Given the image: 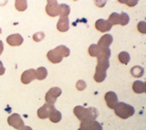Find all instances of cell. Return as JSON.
<instances>
[{"label": "cell", "mask_w": 146, "mask_h": 130, "mask_svg": "<svg viewBox=\"0 0 146 130\" xmlns=\"http://www.w3.org/2000/svg\"><path fill=\"white\" fill-rule=\"evenodd\" d=\"M114 113L121 119H128L135 114V108L126 103H117L114 107Z\"/></svg>", "instance_id": "1"}, {"label": "cell", "mask_w": 146, "mask_h": 130, "mask_svg": "<svg viewBox=\"0 0 146 130\" xmlns=\"http://www.w3.org/2000/svg\"><path fill=\"white\" fill-rule=\"evenodd\" d=\"M60 94H62V89L60 88H58V87L51 88L47 92V94H46V101H47V104L54 105L55 103H56L57 98H58Z\"/></svg>", "instance_id": "2"}, {"label": "cell", "mask_w": 146, "mask_h": 130, "mask_svg": "<svg viewBox=\"0 0 146 130\" xmlns=\"http://www.w3.org/2000/svg\"><path fill=\"white\" fill-rule=\"evenodd\" d=\"M7 124L11 127L15 128V129H21L22 127L25 126V123L22 121L21 116L19 115L18 113H13L7 117Z\"/></svg>", "instance_id": "3"}, {"label": "cell", "mask_w": 146, "mask_h": 130, "mask_svg": "<svg viewBox=\"0 0 146 130\" xmlns=\"http://www.w3.org/2000/svg\"><path fill=\"white\" fill-rule=\"evenodd\" d=\"M55 109L54 105H50V104H44V106H41L38 111H37V115L41 119H48L49 115L51 114V112Z\"/></svg>", "instance_id": "4"}, {"label": "cell", "mask_w": 146, "mask_h": 130, "mask_svg": "<svg viewBox=\"0 0 146 130\" xmlns=\"http://www.w3.org/2000/svg\"><path fill=\"white\" fill-rule=\"evenodd\" d=\"M105 101H106V103H107V106H108L110 109H114V107H115L117 104L119 103L117 94L114 93L113 91H109V92H107V93L105 94Z\"/></svg>", "instance_id": "5"}, {"label": "cell", "mask_w": 146, "mask_h": 130, "mask_svg": "<svg viewBox=\"0 0 146 130\" xmlns=\"http://www.w3.org/2000/svg\"><path fill=\"white\" fill-rule=\"evenodd\" d=\"M46 12L51 17L58 16V3L56 1H48L47 7H46Z\"/></svg>", "instance_id": "6"}, {"label": "cell", "mask_w": 146, "mask_h": 130, "mask_svg": "<svg viewBox=\"0 0 146 130\" xmlns=\"http://www.w3.org/2000/svg\"><path fill=\"white\" fill-rule=\"evenodd\" d=\"M95 28L100 32H108L111 30L112 25L110 23L108 20H104V19H99L95 22Z\"/></svg>", "instance_id": "7"}, {"label": "cell", "mask_w": 146, "mask_h": 130, "mask_svg": "<svg viewBox=\"0 0 146 130\" xmlns=\"http://www.w3.org/2000/svg\"><path fill=\"white\" fill-rule=\"evenodd\" d=\"M113 37L110 34H106V35H103L99 40L98 43V47H100L101 49H109V46L112 43Z\"/></svg>", "instance_id": "8"}, {"label": "cell", "mask_w": 146, "mask_h": 130, "mask_svg": "<svg viewBox=\"0 0 146 130\" xmlns=\"http://www.w3.org/2000/svg\"><path fill=\"white\" fill-rule=\"evenodd\" d=\"M7 42L12 47H16V46H20L23 42V38L20 34H12L7 37Z\"/></svg>", "instance_id": "9"}, {"label": "cell", "mask_w": 146, "mask_h": 130, "mask_svg": "<svg viewBox=\"0 0 146 130\" xmlns=\"http://www.w3.org/2000/svg\"><path fill=\"white\" fill-rule=\"evenodd\" d=\"M34 80H35V70H33V69L26 70V71L21 74V83L25 84V85L30 84Z\"/></svg>", "instance_id": "10"}, {"label": "cell", "mask_w": 146, "mask_h": 130, "mask_svg": "<svg viewBox=\"0 0 146 130\" xmlns=\"http://www.w3.org/2000/svg\"><path fill=\"white\" fill-rule=\"evenodd\" d=\"M107 76V70L103 68H100V67H96L95 69V73H94V80L96 83H102L105 80Z\"/></svg>", "instance_id": "11"}, {"label": "cell", "mask_w": 146, "mask_h": 130, "mask_svg": "<svg viewBox=\"0 0 146 130\" xmlns=\"http://www.w3.org/2000/svg\"><path fill=\"white\" fill-rule=\"evenodd\" d=\"M56 28L59 32H67L69 30V18L68 17H60L56 25Z\"/></svg>", "instance_id": "12"}, {"label": "cell", "mask_w": 146, "mask_h": 130, "mask_svg": "<svg viewBox=\"0 0 146 130\" xmlns=\"http://www.w3.org/2000/svg\"><path fill=\"white\" fill-rule=\"evenodd\" d=\"M47 57L52 64H58V62H60L62 60V57L54 50V49H53V50H50L48 52Z\"/></svg>", "instance_id": "13"}, {"label": "cell", "mask_w": 146, "mask_h": 130, "mask_svg": "<svg viewBox=\"0 0 146 130\" xmlns=\"http://www.w3.org/2000/svg\"><path fill=\"white\" fill-rule=\"evenodd\" d=\"M132 90L135 91V93L141 94L145 93L146 91V84L141 80H135V83L132 84Z\"/></svg>", "instance_id": "14"}, {"label": "cell", "mask_w": 146, "mask_h": 130, "mask_svg": "<svg viewBox=\"0 0 146 130\" xmlns=\"http://www.w3.org/2000/svg\"><path fill=\"white\" fill-rule=\"evenodd\" d=\"M86 111H87V108H85L83 106H76L75 108L73 109V112L76 116L77 119H80V121H84L85 117H86Z\"/></svg>", "instance_id": "15"}, {"label": "cell", "mask_w": 146, "mask_h": 130, "mask_svg": "<svg viewBox=\"0 0 146 130\" xmlns=\"http://www.w3.org/2000/svg\"><path fill=\"white\" fill-rule=\"evenodd\" d=\"M98 109L94 108V107H90V108H87V111H86V117L85 119H89V121H95L96 117H98Z\"/></svg>", "instance_id": "16"}, {"label": "cell", "mask_w": 146, "mask_h": 130, "mask_svg": "<svg viewBox=\"0 0 146 130\" xmlns=\"http://www.w3.org/2000/svg\"><path fill=\"white\" fill-rule=\"evenodd\" d=\"M48 75V71L47 69L44 68V67H40L37 70H35V78H37L38 80H44Z\"/></svg>", "instance_id": "17"}, {"label": "cell", "mask_w": 146, "mask_h": 130, "mask_svg": "<svg viewBox=\"0 0 146 130\" xmlns=\"http://www.w3.org/2000/svg\"><path fill=\"white\" fill-rule=\"evenodd\" d=\"M70 14V7L67 4H58V15L60 17H68Z\"/></svg>", "instance_id": "18"}, {"label": "cell", "mask_w": 146, "mask_h": 130, "mask_svg": "<svg viewBox=\"0 0 146 130\" xmlns=\"http://www.w3.org/2000/svg\"><path fill=\"white\" fill-rule=\"evenodd\" d=\"M57 53H58L62 58L64 57H68L70 55V50L69 48H67L66 46H58V47H56L54 49Z\"/></svg>", "instance_id": "19"}, {"label": "cell", "mask_w": 146, "mask_h": 130, "mask_svg": "<svg viewBox=\"0 0 146 130\" xmlns=\"http://www.w3.org/2000/svg\"><path fill=\"white\" fill-rule=\"evenodd\" d=\"M49 119L52 123H58L62 119V113L57 110V109H54L53 111L51 112V114L49 115Z\"/></svg>", "instance_id": "20"}, {"label": "cell", "mask_w": 146, "mask_h": 130, "mask_svg": "<svg viewBox=\"0 0 146 130\" xmlns=\"http://www.w3.org/2000/svg\"><path fill=\"white\" fill-rule=\"evenodd\" d=\"M109 58L98 57V65H96V67H100V68L107 70V69H109Z\"/></svg>", "instance_id": "21"}, {"label": "cell", "mask_w": 146, "mask_h": 130, "mask_svg": "<svg viewBox=\"0 0 146 130\" xmlns=\"http://www.w3.org/2000/svg\"><path fill=\"white\" fill-rule=\"evenodd\" d=\"M130 73L133 77H141V76L144 74V69L140 66H135L132 67L131 70H130Z\"/></svg>", "instance_id": "22"}, {"label": "cell", "mask_w": 146, "mask_h": 130, "mask_svg": "<svg viewBox=\"0 0 146 130\" xmlns=\"http://www.w3.org/2000/svg\"><path fill=\"white\" fill-rule=\"evenodd\" d=\"M119 60H120L122 64H124V65H127L128 62H130V55L128 52H121L120 54H119Z\"/></svg>", "instance_id": "23"}, {"label": "cell", "mask_w": 146, "mask_h": 130, "mask_svg": "<svg viewBox=\"0 0 146 130\" xmlns=\"http://www.w3.org/2000/svg\"><path fill=\"white\" fill-rule=\"evenodd\" d=\"M88 52H89V55L92 56V57H98L100 53V48L98 47V44H91L89 47Z\"/></svg>", "instance_id": "24"}, {"label": "cell", "mask_w": 146, "mask_h": 130, "mask_svg": "<svg viewBox=\"0 0 146 130\" xmlns=\"http://www.w3.org/2000/svg\"><path fill=\"white\" fill-rule=\"evenodd\" d=\"M15 7H16V10H18L19 12H23L27 10L28 3H27V1L19 0V1H16V2H15Z\"/></svg>", "instance_id": "25"}, {"label": "cell", "mask_w": 146, "mask_h": 130, "mask_svg": "<svg viewBox=\"0 0 146 130\" xmlns=\"http://www.w3.org/2000/svg\"><path fill=\"white\" fill-rule=\"evenodd\" d=\"M108 21H109L112 25L120 23V14H117V13H112V14L109 16Z\"/></svg>", "instance_id": "26"}, {"label": "cell", "mask_w": 146, "mask_h": 130, "mask_svg": "<svg viewBox=\"0 0 146 130\" xmlns=\"http://www.w3.org/2000/svg\"><path fill=\"white\" fill-rule=\"evenodd\" d=\"M129 22V16L127 13H121L120 14V25H126Z\"/></svg>", "instance_id": "27"}, {"label": "cell", "mask_w": 146, "mask_h": 130, "mask_svg": "<svg viewBox=\"0 0 146 130\" xmlns=\"http://www.w3.org/2000/svg\"><path fill=\"white\" fill-rule=\"evenodd\" d=\"M89 130H103V128L98 121H91L90 126H89Z\"/></svg>", "instance_id": "28"}, {"label": "cell", "mask_w": 146, "mask_h": 130, "mask_svg": "<svg viewBox=\"0 0 146 130\" xmlns=\"http://www.w3.org/2000/svg\"><path fill=\"white\" fill-rule=\"evenodd\" d=\"M138 30H139L140 33L145 34L146 33V22L145 21H140L139 23H138Z\"/></svg>", "instance_id": "29"}, {"label": "cell", "mask_w": 146, "mask_h": 130, "mask_svg": "<svg viewBox=\"0 0 146 130\" xmlns=\"http://www.w3.org/2000/svg\"><path fill=\"white\" fill-rule=\"evenodd\" d=\"M44 38V32H38L36 33L35 35H33V39L35 40V41H41V40Z\"/></svg>", "instance_id": "30"}, {"label": "cell", "mask_w": 146, "mask_h": 130, "mask_svg": "<svg viewBox=\"0 0 146 130\" xmlns=\"http://www.w3.org/2000/svg\"><path fill=\"white\" fill-rule=\"evenodd\" d=\"M76 88H77V90H84L85 88H86V83H85L84 80H78L76 84Z\"/></svg>", "instance_id": "31"}, {"label": "cell", "mask_w": 146, "mask_h": 130, "mask_svg": "<svg viewBox=\"0 0 146 130\" xmlns=\"http://www.w3.org/2000/svg\"><path fill=\"white\" fill-rule=\"evenodd\" d=\"M121 3H125L127 4V5H129V7H133V5H135V4H138V1L137 0H129V1H125V0H120Z\"/></svg>", "instance_id": "32"}, {"label": "cell", "mask_w": 146, "mask_h": 130, "mask_svg": "<svg viewBox=\"0 0 146 130\" xmlns=\"http://www.w3.org/2000/svg\"><path fill=\"white\" fill-rule=\"evenodd\" d=\"M5 72V68L3 67V64L0 62V75H3Z\"/></svg>", "instance_id": "33"}, {"label": "cell", "mask_w": 146, "mask_h": 130, "mask_svg": "<svg viewBox=\"0 0 146 130\" xmlns=\"http://www.w3.org/2000/svg\"><path fill=\"white\" fill-rule=\"evenodd\" d=\"M2 52H3V43H2V41L0 40V55H1Z\"/></svg>", "instance_id": "34"}, {"label": "cell", "mask_w": 146, "mask_h": 130, "mask_svg": "<svg viewBox=\"0 0 146 130\" xmlns=\"http://www.w3.org/2000/svg\"><path fill=\"white\" fill-rule=\"evenodd\" d=\"M19 130H33V129H32L30 126H23L21 129H19Z\"/></svg>", "instance_id": "35"}, {"label": "cell", "mask_w": 146, "mask_h": 130, "mask_svg": "<svg viewBox=\"0 0 146 130\" xmlns=\"http://www.w3.org/2000/svg\"><path fill=\"white\" fill-rule=\"evenodd\" d=\"M0 33H1V29H0Z\"/></svg>", "instance_id": "36"}]
</instances>
